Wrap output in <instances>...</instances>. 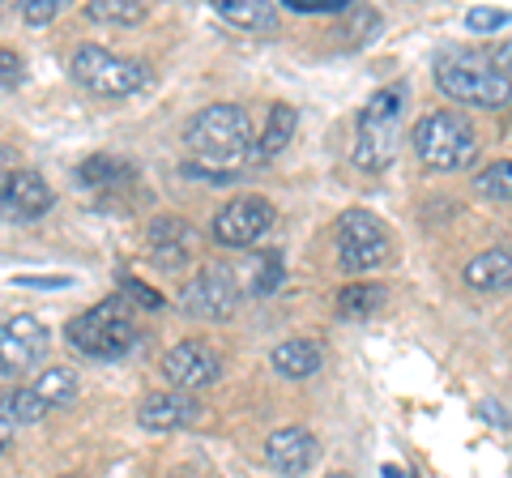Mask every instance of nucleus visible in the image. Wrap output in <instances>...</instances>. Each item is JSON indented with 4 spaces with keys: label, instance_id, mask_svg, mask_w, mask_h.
I'll return each mask as SVG.
<instances>
[{
    "label": "nucleus",
    "instance_id": "nucleus-1",
    "mask_svg": "<svg viewBox=\"0 0 512 478\" xmlns=\"http://www.w3.org/2000/svg\"><path fill=\"white\" fill-rule=\"evenodd\" d=\"M184 141H188V154L197 158V167L231 171L227 163L252 150V116L235 103H214L192 116Z\"/></svg>",
    "mask_w": 512,
    "mask_h": 478
},
{
    "label": "nucleus",
    "instance_id": "nucleus-2",
    "mask_svg": "<svg viewBox=\"0 0 512 478\" xmlns=\"http://www.w3.org/2000/svg\"><path fill=\"white\" fill-rule=\"evenodd\" d=\"M410 146L419 154V163L431 171H466V167H474L483 141H478L474 124L461 116V111L444 107V111H427V116L414 124Z\"/></svg>",
    "mask_w": 512,
    "mask_h": 478
},
{
    "label": "nucleus",
    "instance_id": "nucleus-3",
    "mask_svg": "<svg viewBox=\"0 0 512 478\" xmlns=\"http://www.w3.org/2000/svg\"><path fill=\"white\" fill-rule=\"evenodd\" d=\"M137 338H141V329L124 299H103V304H94L90 312L73 316L64 325V342L86 359H120L137 346Z\"/></svg>",
    "mask_w": 512,
    "mask_h": 478
},
{
    "label": "nucleus",
    "instance_id": "nucleus-4",
    "mask_svg": "<svg viewBox=\"0 0 512 478\" xmlns=\"http://www.w3.org/2000/svg\"><path fill=\"white\" fill-rule=\"evenodd\" d=\"M402 111H406L402 86H384L363 103L359 129H355V167H363V171H389L393 167Z\"/></svg>",
    "mask_w": 512,
    "mask_h": 478
},
{
    "label": "nucleus",
    "instance_id": "nucleus-5",
    "mask_svg": "<svg viewBox=\"0 0 512 478\" xmlns=\"http://www.w3.org/2000/svg\"><path fill=\"white\" fill-rule=\"evenodd\" d=\"M436 86L453 103L466 107H487V111L508 107V77L495 73L491 60L478 52H444L436 60Z\"/></svg>",
    "mask_w": 512,
    "mask_h": 478
},
{
    "label": "nucleus",
    "instance_id": "nucleus-6",
    "mask_svg": "<svg viewBox=\"0 0 512 478\" xmlns=\"http://www.w3.org/2000/svg\"><path fill=\"white\" fill-rule=\"evenodd\" d=\"M69 73L77 86H86L90 94H103V99H124V94H137L141 86H150V65L120 52H107L99 43L77 47L69 60Z\"/></svg>",
    "mask_w": 512,
    "mask_h": 478
},
{
    "label": "nucleus",
    "instance_id": "nucleus-7",
    "mask_svg": "<svg viewBox=\"0 0 512 478\" xmlns=\"http://www.w3.org/2000/svg\"><path fill=\"white\" fill-rule=\"evenodd\" d=\"M333 244H338V265L346 274H367L393 257V235L372 210H346L333 227Z\"/></svg>",
    "mask_w": 512,
    "mask_h": 478
},
{
    "label": "nucleus",
    "instance_id": "nucleus-8",
    "mask_svg": "<svg viewBox=\"0 0 512 478\" xmlns=\"http://www.w3.org/2000/svg\"><path fill=\"white\" fill-rule=\"evenodd\" d=\"M274 201L269 197H256V193H244L227 201L214 218V239L222 248H252L261 244V239L269 235V227H274Z\"/></svg>",
    "mask_w": 512,
    "mask_h": 478
},
{
    "label": "nucleus",
    "instance_id": "nucleus-9",
    "mask_svg": "<svg viewBox=\"0 0 512 478\" xmlns=\"http://www.w3.org/2000/svg\"><path fill=\"white\" fill-rule=\"evenodd\" d=\"M180 308L197 321H231L239 308V282L227 265H205L197 278L184 286Z\"/></svg>",
    "mask_w": 512,
    "mask_h": 478
},
{
    "label": "nucleus",
    "instance_id": "nucleus-10",
    "mask_svg": "<svg viewBox=\"0 0 512 478\" xmlns=\"http://www.w3.org/2000/svg\"><path fill=\"white\" fill-rule=\"evenodd\" d=\"M47 350H52V329L39 316L18 312L0 325V372L5 376H26L35 363H43Z\"/></svg>",
    "mask_w": 512,
    "mask_h": 478
},
{
    "label": "nucleus",
    "instance_id": "nucleus-11",
    "mask_svg": "<svg viewBox=\"0 0 512 478\" xmlns=\"http://www.w3.org/2000/svg\"><path fill=\"white\" fill-rule=\"evenodd\" d=\"M222 376V359L210 342L201 338H184L175 342L167 355H163V380H171L175 393H197V389H210L214 380Z\"/></svg>",
    "mask_w": 512,
    "mask_h": 478
},
{
    "label": "nucleus",
    "instance_id": "nucleus-12",
    "mask_svg": "<svg viewBox=\"0 0 512 478\" xmlns=\"http://www.w3.org/2000/svg\"><path fill=\"white\" fill-rule=\"evenodd\" d=\"M56 205V193L47 180L30 167H5L0 171V218L9 222H35Z\"/></svg>",
    "mask_w": 512,
    "mask_h": 478
},
{
    "label": "nucleus",
    "instance_id": "nucleus-13",
    "mask_svg": "<svg viewBox=\"0 0 512 478\" xmlns=\"http://www.w3.org/2000/svg\"><path fill=\"white\" fill-rule=\"evenodd\" d=\"M316 457H320V444L316 436L308 432V427H278V432H269L265 440V466L282 474V478H299V474H308L316 466Z\"/></svg>",
    "mask_w": 512,
    "mask_h": 478
},
{
    "label": "nucleus",
    "instance_id": "nucleus-14",
    "mask_svg": "<svg viewBox=\"0 0 512 478\" xmlns=\"http://www.w3.org/2000/svg\"><path fill=\"white\" fill-rule=\"evenodd\" d=\"M201 419V402L192 393H150L146 402L137 406V423L146 427V432H184Z\"/></svg>",
    "mask_w": 512,
    "mask_h": 478
},
{
    "label": "nucleus",
    "instance_id": "nucleus-15",
    "mask_svg": "<svg viewBox=\"0 0 512 478\" xmlns=\"http://www.w3.org/2000/svg\"><path fill=\"white\" fill-rule=\"evenodd\" d=\"M192 252H197V231H192L188 222H180V218L150 222V261L175 269V265H184Z\"/></svg>",
    "mask_w": 512,
    "mask_h": 478
},
{
    "label": "nucleus",
    "instance_id": "nucleus-16",
    "mask_svg": "<svg viewBox=\"0 0 512 478\" xmlns=\"http://www.w3.org/2000/svg\"><path fill=\"white\" fill-rule=\"evenodd\" d=\"M269 363H274V372H282L286 380H303V376H316L325 368V350H320V342H312V338H291V342L274 346Z\"/></svg>",
    "mask_w": 512,
    "mask_h": 478
},
{
    "label": "nucleus",
    "instance_id": "nucleus-17",
    "mask_svg": "<svg viewBox=\"0 0 512 478\" xmlns=\"http://www.w3.org/2000/svg\"><path fill=\"white\" fill-rule=\"evenodd\" d=\"M299 129V111L291 103H274L269 107V120H265V133L256 137V146L248 150L252 163H269L274 154H282L286 146H291V137Z\"/></svg>",
    "mask_w": 512,
    "mask_h": 478
},
{
    "label": "nucleus",
    "instance_id": "nucleus-18",
    "mask_svg": "<svg viewBox=\"0 0 512 478\" xmlns=\"http://www.w3.org/2000/svg\"><path fill=\"white\" fill-rule=\"evenodd\" d=\"M466 286H474V291H504L508 278H512V257L508 248H487L478 252V257L466 265Z\"/></svg>",
    "mask_w": 512,
    "mask_h": 478
},
{
    "label": "nucleus",
    "instance_id": "nucleus-19",
    "mask_svg": "<svg viewBox=\"0 0 512 478\" xmlns=\"http://www.w3.org/2000/svg\"><path fill=\"white\" fill-rule=\"evenodd\" d=\"M30 389H35V397L47 410H52V406H69V402H77V393H82V376H77L73 368H64V363H52V368L39 372V380Z\"/></svg>",
    "mask_w": 512,
    "mask_h": 478
},
{
    "label": "nucleus",
    "instance_id": "nucleus-20",
    "mask_svg": "<svg viewBox=\"0 0 512 478\" xmlns=\"http://www.w3.org/2000/svg\"><path fill=\"white\" fill-rule=\"evenodd\" d=\"M124 180H133V167L111 154H90L86 163L77 167V184L82 188H120Z\"/></svg>",
    "mask_w": 512,
    "mask_h": 478
},
{
    "label": "nucleus",
    "instance_id": "nucleus-21",
    "mask_svg": "<svg viewBox=\"0 0 512 478\" xmlns=\"http://www.w3.org/2000/svg\"><path fill=\"white\" fill-rule=\"evenodd\" d=\"M47 410L39 397H35V389H9L5 397H0V423L5 427H30V423H43L47 419Z\"/></svg>",
    "mask_w": 512,
    "mask_h": 478
},
{
    "label": "nucleus",
    "instance_id": "nucleus-22",
    "mask_svg": "<svg viewBox=\"0 0 512 478\" xmlns=\"http://www.w3.org/2000/svg\"><path fill=\"white\" fill-rule=\"evenodd\" d=\"M384 299H389V291H384V286L350 282V286H342V291H338V316H346V321H359V316L380 312Z\"/></svg>",
    "mask_w": 512,
    "mask_h": 478
},
{
    "label": "nucleus",
    "instance_id": "nucleus-23",
    "mask_svg": "<svg viewBox=\"0 0 512 478\" xmlns=\"http://www.w3.org/2000/svg\"><path fill=\"white\" fill-rule=\"evenodd\" d=\"M86 18L99 26H137L150 18V5L146 0H90Z\"/></svg>",
    "mask_w": 512,
    "mask_h": 478
},
{
    "label": "nucleus",
    "instance_id": "nucleus-24",
    "mask_svg": "<svg viewBox=\"0 0 512 478\" xmlns=\"http://www.w3.org/2000/svg\"><path fill=\"white\" fill-rule=\"evenodd\" d=\"M214 13L231 26H244V30H269L274 26V5H261V0H218Z\"/></svg>",
    "mask_w": 512,
    "mask_h": 478
},
{
    "label": "nucleus",
    "instance_id": "nucleus-25",
    "mask_svg": "<svg viewBox=\"0 0 512 478\" xmlns=\"http://www.w3.org/2000/svg\"><path fill=\"white\" fill-rule=\"evenodd\" d=\"M474 188H478V197H487L495 205H508L512 201V163L508 158L491 163L483 175H474Z\"/></svg>",
    "mask_w": 512,
    "mask_h": 478
},
{
    "label": "nucleus",
    "instance_id": "nucleus-26",
    "mask_svg": "<svg viewBox=\"0 0 512 478\" xmlns=\"http://www.w3.org/2000/svg\"><path fill=\"white\" fill-rule=\"evenodd\" d=\"M282 286V257L278 252H261L252 265V295H274Z\"/></svg>",
    "mask_w": 512,
    "mask_h": 478
},
{
    "label": "nucleus",
    "instance_id": "nucleus-27",
    "mask_svg": "<svg viewBox=\"0 0 512 478\" xmlns=\"http://www.w3.org/2000/svg\"><path fill=\"white\" fill-rule=\"evenodd\" d=\"M286 9L303 13V18H346L355 0H286Z\"/></svg>",
    "mask_w": 512,
    "mask_h": 478
},
{
    "label": "nucleus",
    "instance_id": "nucleus-28",
    "mask_svg": "<svg viewBox=\"0 0 512 478\" xmlns=\"http://www.w3.org/2000/svg\"><path fill=\"white\" fill-rule=\"evenodd\" d=\"M466 26L474 30V35H495V30H504L508 26V13L504 9H495V5H474L470 13H466Z\"/></svg>",
    "mask_w": 512,
    "mask_h": 478
},
{
    "label": "nucleus",
    "instance_id": "nucleus-29",
    "mask_svg": "<svg viewBox=\"0 0 512 478\" xmlns=\"http://www.w3.org/2000/svg\"><path fill=\"white\" fill-rule=\"evenodd\" d=\"M26 82V65L18 52H9V47H0V90H18Z\"/></svg>",
    "mask_w": 512,
    "mask_h": 478
},
{
    "label": "nucleus",
    "instance_id": "nucleus-30",
    "mask_svg": "<svg viewBox=\"0 0 512 478\" xmlns=\"http://www.w3.org/2000/svg\"><path fill=\"white\" fill-rule=\"evenodd\" d=\"M120 286H124V295H128V299H137V304H141V308H146V312H158V308H163V304H167V299H163V295H158V291H154V286H146V282H137V278H128V274L120 278Z\"/></svg>",
    "mask_w": 512,
    "mask_h": 478
},
{
    "label": "nucleus",
    "instance_id": "nucleus-31",
    "mask_svg": "<svg viewBox=\"0 0 512 478\" xmlns=\"http://www.w3.org/2000/svg\"><path fill=\"white\" fill-rule=\"evenodd\" d=\"M22 18L30 26H47V22H56V13H60V0H22Z\"/></svg>",
    "mask_w": 512,
    "mask_h": 478
},
{
    "label": "nucleus",
    "instance_id": "nucleus-32",
    "mask_svg": "<svg viewBox=\"0 0 512 478\" xmlns=\"http://www.w3.org/2000/svg\"><path fill=\"white\" fill-rule=\"evenodd\" d=\"M13 282H18V286H43V291H47V286H69L73 278H43V274H22V278H13Z\"/></svg>",
    "mask_w": 512,
    "mask_h": 478
},
{
    "label": "nucleus",
    "instance_id": "nucleus-33",
    "mask_svg": "<svg viewBox=\"0 0 512 478\" xmlns=\"http://www.w3.org/2000/svg\"><path fill=\"white\" fill-rule=\"evenodd\" d=\"M487 419H491V423H500V427H508V419H504V406H487Z\"/></svg>",
    "mask_w": 512,
    "mask_h": 478
},
{
    "label": "nucleus",
    "instance_id": "nucleus-34",
    "mask_svg": "<svg viewBox=\"0 0 512 478\" xmlns=\"http://www.w3.org/2000/svg\"><path fill=\"white\" fill-rule=\"evenodd\" d=\"M5 444H9V432H0V449H5Z\"/></svg>",
    "mask_w": 512,
    "mask_h": 478
},
{
    "label": "nucleus",
    "instance_id": "nucleus-35",
    "mask_svg": "<svg viewBox=\"0 0 512 478\" xmlns=\"http://www.w3.org/2000/svg\"><path fill=\"white\" fill-rule=\"evenodd\" d=\"M175 478H184V474H175Z\"/></svg>",
    "mask_w": 512,
    "mask_h": 478
}]
</instances>
